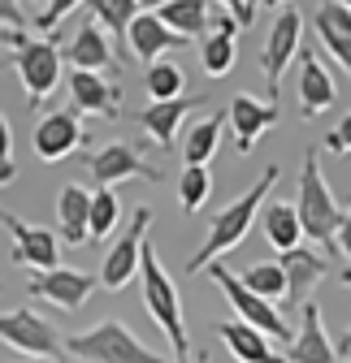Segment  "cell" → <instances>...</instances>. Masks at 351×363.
<instances>
[{
	"mask_svg": "<svg viewBox=\"0 0 351 363\" xmlns=\"http://www.w3.org/2000/svg\"><path fill=\"white\" fill-rule=\"evenodd\" d=\"M282 177V169L278 164H269L265 173H260L252 186L234 199V203H226L222 212L212 216V225H208V238L200 242V251L187 259V272H204L208 264H217L226 251H234L243 238H247V230H252V220L260 216V208H265V199H269V191H274V182Z\"/></svg>",
	"mask_w": 351,
	"mask_h": 363,
	"instance_id": "cell-1",
	"label": "cell"
},
{
	"mask_svg": "<svg viewBox=\"0 0 351 363\" xmlns=\"http://www.w3.org/2000/svg\"><path fill=\"white\" fill-rule=\"evenodd\" d=\"M139 286H144V311L165 333V342L178 354V363H187L191 359V337H187V320H183V294L173 286V277L165 272V264L156 259L152 242H144V251H139Z\"/></svg>",
	"mask_w": 351,
	"mask_h": 363,
	"instance_id": "cell-2",
	"label": "cell"
},
{
	"mask_svg": "<svg viewBox=\"0 0 351 363\" xmlns=\"http://www.w3.org/2000/svg\"><path fill=\"white\" fill-rule=\"evenodd\" d=\"M295 212H299L303 234H308L317 247L334 251V234H338V225H342V216H347V212L338 208V199L330 195L325 177H321L317 147L303 152V173H299V199H295Z\"/></svg>",
	"mask_w": 351,
	"mask_h": 363,
	"instance_id": "cell-3",
	"label": "cell"
},
{
	"mask_svg": "<svg viewBox=\"0 0 351 363\" xmlns=\"http://www.w3.org/2000/svg\"><path fill=\"white\" fill-rule=\"evenodd\" d=\"M65 350L82 363H169L156 350H148L122 320H113V315L100 320L96 329H87V333H74L65 342Z\"/></svg>",
	"mask_w": 351,
	"mask_h": 363,
	"instance_id": "cell-4",
	"label": "cell"
},
{
	"mask_svg": "<svg viewBox=\"0 0 351 363\" xmlns=\"http://www.w3.org/2000/svg\"><path fill=\"white\" fill-rule=\"evenodd\" d=\"M204 272H208V281H217V290L226 294V303L234 307V315H239V320H247L252 329H260V333H265V337H274V342H291V329H286V320H282V311H278L269 298L252 294V290L243 286V277H239V272H230L222 259H217V264H208Z\"/></svg>",
	"mask_w": 351,
	"mask_h": 363,
	"instance_id": "cell-5",
	"label": "cell"
},
{
	"mask_svg": "<svg viewBox=\"0 0 351 363\" xmlns=\"http://www.w3.org/2000/svg\"><path fill=\"white\" fill-rule=\"evenodd\" d=\"M61 65H65V57H61V48L53 39H22L18 43L14 69H18L22 86H26V104L31 108H39L61 86Z\"/></svg>",
	"mask_w": 351,
	"mask_h": 363,
	"instance_id": "cell-6",
	"label": "cell"
},
{
	"mask_svg": "<svg viewBox=\"0 0 351 363\" xmlns=\"http://www.w3.org/2000/svg\"><path fill=\"white\" fill-rule=\"evenodd\" d=\"M152 220H156V212L148 208V203H139L135 208V216H130V225H126V234L104 251V268H100V286L109 290V294H117V290H126L130 281L139 277V251H144V242H148V230H152Z\"/></svg>",
	"mask_w": 351,
	"mask_h": 363,
	"instance_id": "cell-7",
	"label": "cell"
},
{
	"mask_svg": "<svg viewBox=\"0 0 351 363\" xmlns=\"http://www.w3.org/2000/svg\"><path fill=\"white\" fill-rule=\"evenodd\" d=\"M0 342L22 350V354H35V359H53L61 354V337L53 329L48 315H39L31 307H14V311H0Z\"/></svg>",
	"mask_w": 351,
	"mask_h": 363,
	"instance_id": "cell-8",
	"label": "cell"
},
{
	"mask_svg": "<svg viewBox=\"0 0 351 363\" xmlns=\"http://www.w3.org/2000/svg\"><path fill=\"white\" fill-rule=\"evenodd\" d=\"M31 143H35V156L43 164H57L65 156H74L82 143H87V130H82V113L74 104L48 113V117H39L35 130H31Z\"/></svg>",
	"mask_w": 351,
	"mask_h": 363,
	"instance_id": "cell-9",
	"label": "cell"
},
{
	"mask_svg": "<svg viewBox=\"0 0 351 363\" xmlns=\"http://www.w3.org/2000/svg\"><path fill=\"white\" fill-rule=\"evenodd\" d=\"M299 43H303V18H299V9H286V5H282L278 18H274V26H269L265 52H260L269 100H278V91H282V69H286V61L299 52Z\"/></svg>",
	"mask_w": 351,
	"mask_h": 363,
	"instance_id": "cell-10",
	"label": "cell"
},
{
	"mask_svg": "<svg viewBox=\"0 0 351 363\" xmlns=\"http://www.w3.org/2000/svg\"><path fill=\"white\" fill-rule=\"evenodd\" d=\"M82 160H87V169H92V177L100 182V186H122V182H130V177H148V182L165 177L156 164H148L126 139H113L100 152H87Z\"/></svg>",
	"mask_w": 351,
	"mask_h": 363,
	"instance_id": "cell-11",
	"label": "cell"
},
{
	"mask_svg": "<svg viewBox=\"0 0 351 363\" xmlns=\"http://www.w3.org/2000/svg\"><path fill=\"white\" fill-rule=\"evenodd\" d=\"M96 281H100V277H92V272H78V268H61V264H57V268L31 272L26 290H31L35 298H43V303L61 307V311H78L87 298H92Z\"/></svg>",
	"mask_w": 351,
	"mask_h": 363,
	"instance_id": "cell-12",
	"label": "cell"
},
{
	"mask_svg": "<svg viewBox=\"0 0 351 363\" xmlns=\"http://www.w3.org/2000/svg\"><path fill=\"white\" fill-rule=\"evenodd\" d=\"M0 225L14 234V264L31 268V272H43V268H57L61 264V238L53 230H43V225H31L14 212L0 216Z\"/></svg>",
	"mask_w": 351,
	"mask_h": 363,
	"instance_id": "cell-13",
	"label": "cell"
},
{
	"mask_svg": "<svg viewBox=\"0 0 351 363\" xmlns=\"http://www.w3.org/2000/svg\"><path fill=\"white\" fill-rule=\"evenodd\" d=\"M282 108L278 100H256V96H234L230 108H226V121L234 125V152L239 156H252L256 143L265 139V134L278 125Z\"/></svg>",
	"mask_w": 351,
	"mask_h": 363,
	"instance_id": "cell-14",
	"label": "cell"
},
{
	"mask_svg": "<svg viewBox=\"0 0 351 363\" xmlns=\"http://www.w3.org/2000/svg\"><path fill=\"white\" fill-rule=\"evenodd\" d=\"M286 363H338L334 337L321 320V303H313V298H303V307H299V329L286 342Z\"/></svg>",
	"mask_w": 351,
	"mask_h": 363,
	"instance_id": "cell-15",
	"label": "cell"
},
{
	"mask_svg": "<svg viewBox=\"0 0 351 363\" xmlns=\"http://www.w3.org/2000/svg\"><path fill=\"white\" fill-rule=\"evenodd\" d=\"M70 104L92 117H122V86L100 78L96 69H70Z\"/></svg>",
	"mask_w": 351,
	"mask_h": 363,
	"instance_id": "cell-16",
	"label": "cell"
},
{
	"mask_svg": "<svg viewBox=\"0 0 351 363\" xmlns=\"http://www.w3.org/2000/svg\"><path fill=\"white\" fill-rule=\"evenodd\" d=\"M65 61H70V69H96V74H122L117 69V61H113V43H109V35H104V26L100 22H82L78 30H74V39H70V48L61 52Z\"/></svg>",
	"mask_w": 351,
	"mask_h": 363,
	"instance_id": "cell-17",
	"label": "cell"
},
{
	"mask_svg": "<svg viewBox=\"0 0 351 363\" xmlns=\"http://www.w3.org/2000/svg\"><path fill=\"white\" fill-rule=\"evenodd\" d=\"M239 22H234V13L230 18H212V26H208V35L195 43L200 48V65H204V74L208 78H226L230 69H234V61H239Z\"/></svg>",
	"mask_w": 351,
	"mask_h": 363,
	"instance_id": "cell-18",
	"label": "cell"
},
{
	"mask_svg": "<svg viewBox=\"0 0 351 363\" xmlns=\"http://www.w3.org/2000/svg\"><path fill=\"white\" fill-rule=\"evenodd\" d=\"M313 35H317L321 48L351 74V5L325 0V5L317 9V18H313Z\"/></svg>",
	"mask_w": 351,
	"mask_h": 363,
	"instance_id": "cell-19",
	"label": "cell"
},
{
	"mask_svg": "<svg viewBox=\"0 0 351 363\" xmlns=\"http://www.w3.org/2000/svg\"><path fill=\"white\" fill-rule=\"evenodd\" d=\"M282 277H286V303H303L321 277H330V259L317 251V247H295V251H282Z\"/></svg>",
	"mask_w": 351,
	"mask_h": 363,
	"instance_id": "cell-20",
	"label": "cell"
},
{
	"mask_svg": "<svg viewBox=\"0 0 351 363\" xmlns=\"http://www.w3.org/2000/svg\"><path fill=\"white\" fill-rule=\"evenodd\" d=\"M183 35H173L156 13H135V22H130V30H126V48L135 52L144 65H152V61H161L169 48H183Z\"/></svg>",
	"mask_w": 351,
	"mask_h": 363,
	"instance_id": "cell-21",
	"label": "cell"
},
{
	"mask_svg": "<svg viewBox=\"0 0 351 363\" xmlns=\"http://www.w3.org/2000/svg\"><path fill=\"white\" fill-rule=\"evenodd\" d=\"M338 100V86L317 52H299V117H317Z\"/></svg>",
	"mask_w": 351,
	"mask_h": 363,
	"instance_id": "cell-22",
	"label": "cell"
},
{
	"mask_svg": "<svg viewBox=\"0 0 351 363\" xmlns=\"http://www.w3.org/2000/svg\"><path fill=\"white\" fill-rule=\"evenodd\" d=\"M200 104H204V96L152 100V104L139 113V125H144V134H152L161 147H173V143H178V125H183V117H187L191 108H200Z\"/></svg>",
	"mask_w": 351,
	"mask_h": 363,
	"instance_id": "cell-23",
	"label": "cell"
},
{
	"mask_svg": "<svg viewBox=\"0 0 351 363\" xmlns=\"http://www.w3.org/2000/svg\"><path fill=\"white\" fill-rule=\"evenodd\" d=\"M217 333H222L226 350L234 354V363H286V354H274V337H265L260 329H252L247 320H222L217 325Z\"/></svg>",
	"mask_w": 351,
	"mask_h": 363,
	"instance_id": "cell-24",
	"label": "cell"
},
{
	"mask_svg": "<svg viewBox=\"0 0 351 363\" xmlns=\"http://www.w3.org/2000/svg\"><path fill=\"white\" fill-rule=\"evenodd\" d=\"M156 18L183 39H204L208 26H212V9L208 0H169V5L156 9Z\"/></svg>",
	"mask_w": 351,
	"mask_h": 363,
	"instance_id": "cell-25",
	"label": "cell"
},
{
	"mask_svg": "<svg viewBox=\"0 0 351 363\" xmlns=\"http://www.w3.org/2000/svg\"><path fill=\"white\" fill-rule=\"evenodd\" d=\"M87 216H92V191L82 186H65L57 195V230L65 242H87Z\"/></svg>",
	"mask_w": 351,
	"mask_h": 363,
	"instance_id": "cell-26",
	"label": "cell"
},
{
	"mask_svg": "<svg viewBox=\"0 0 351 363\" xmlns=\"http://www.w3.org/2000/svg\"><path fill=\"white\" fill-rule=\"evenodd\" d=\"M260 225H265V238H269L274 251H295L303 242V225H299L295 203L274 199L269 208H260Z\"/></svg>",
	"mask_w": 351,
	"mask_h": 363,
	"instance_id": "cell-27",
	"label": "cell"
},
{
	"mask_svg": "<svg viewBox=\"0 0 351 363\" xmlns=\"http://www.w3.org/2000/svg\"><path fill=\"white\" fill-rule=\"evenodd\" d=\"M222 125H226V113H212V117L195 121L183 139V160L187 164H208L217 156V143H222Z\"/></svg>",
	"mask_w": 351,
	"mask_h": 363,
	"instance_id": "cell-28",
	"label": "cell"
},
{
	"mask_svg": "<svg viewBox=\"0 0 351 363\" xmlns=\"http://www.w3.org/2000/svg\"><path fill=\"white\" fill-rule=\"evenodd\" d=\"M144 91H148V100H178L183 91H187V69L178 61H152L148 74H144Z\"/></svg>",
	"mask_w": 351,
	"mask_h": 363,
	"instance_id": "cell-29",
	"label": "cell"
},
{
	"mask_svg": "<svg viewBox=\"0 0 351 363\" xmlns=\"http://www.w3.org/2000/svg\"><path fill=\"white\" fill-rule=\"evenodd\" d=\"M117 216H122L117 191L113 186H96L92 191V216H87V242H104L117 230Z\"/></svg>",
	"mask_w": 351,
	"mask_h": 363,
	"instance_id": "cell-30",
	"label": "cell"
},
{
	"mask_svg": "<svg viewBox=\"0 0 351 363\" xmlns=\"http://www.w3.org/2000/svg\"><path fill=\"white\" fill-rule=\"evenodd\" d=\"M87 9H92V22H100L117 43H126V30L139 13L135 0H87Z\"/></svg>",
	"mask_w": 351,
	"mask_h": 363,
	"instance_id": "cell-31",
	"label": "cell"
},
{
	"mask_svg": "<svg viewBox=\"0 0 351 363\" xmlns=\"http://www.w3.org/2000/svg\"><path fill=\"white\" fill-rule=\"evenodd\" d=\"M208 195H212V173H208V164H187L178 173V203L187 212H200Z\"/></svg>",
	"mask_w": 351,
	"mask_h": 363,
	"instance_id": "cell-32",
	"label": "cell"
},
{
	"mask_svg": "<svg viewBox=\"0 0 351 363\" xmlns=\"http://www.w3.org/2000/svg\"><path fill=\"white\" fill-rule=\"evenodd\" d=\"M243 286L260 298H269V303H286V277H282V264H252L243 272Z\"/></svg>",
	"mask_w": 351,
	"mask_h": 363,
	"instance_id": "cell-33",
	"label": "cell"
},
{
	"mask_svg": "<svg viewBox=\"0 0 351 363\" xmlns=\"http://www.w3.org/2000/svg\"><path fill=\"white\" fill-rule=\"evenodd\" d=\"M78 5H87V0H48V5L39 9V18H35V30H57Z\"/></svg>",
	"mask_w": 351,
	"mask_h": 363,
	"instance_id": "cell-34",
	"label": "cell"
},
{
	"mask_svg": "<svg viewBox=\"0 0 351 363\" xmlns=\"http://www.w3.org/2000/svg\"><path fill=\"white\" fill-rule=\"evenodd\" d=\"M325 152H334V156H347L351 152V113L338 121V130L325 134Z\"/></svg>",
	"mask_w": 351,
	"mask_h": 363,
	"instance_id": "cell-35",
	"label": "cell"
},
{
	"mask_svg": "<svg viewBox=\"0 0 351 363\" xmlns=\"http://www.w3.org/2000/svg\"><path fill=\"white\" fill-rule=\"evenodd\" d=\"M0 26H9V30H26V13L18 9V0H0Z\"/></svg>",
	"mask_w": 351,
	"mask_h": 363,
	"instance_id": "cell-36",
	"label": "cell"
},
{
	"mask_svg": "<svg viewBox=\"0 0 351 363\" xmlns=\"http://www.w3.org/2000/svg\"><path fill=\"white\" fill-rule=\"evenodd\" d=\"M9 160H14V125L0 113V164H9Z\"/></svg>",
	"mask_w": 351,
	"mask_h": 363,
	"instance_id": "cell-37",
	"label": "cell"
},
{
	"mask_svg": "<svg viewBox=\"0 0 351 363\" xmlns=\"http://www.w3.org/2000/svg\"><path fill=\"white\" fill-rule=\"evenodd\" d=\"M334 251H338V255H347V264H351V212L342 216L338 234H334Z\"/></svg>",
	"mask_w": 351,
	"mask_h": 363,
	"instance_id": "cell-38",
	"label": "cell"
},
{
	"mask_svg": "<svg viewBox=\"0 0 351 363\" xmlns=\"http://www.w3.org/2000/svg\"><path fill=\"white\" fill-rule=\"evenodd\" d=\"M222 5L234 13V22H239V26H252V22H256V18L247 13V5H243V0H222Z\"/></svg>",
	"mask_w": 351,
	"mask_h": 363,
	"instance_id": "cell-39",
	"label": "cell"
},
{
	"mask_svg": "<svg viewBox=\"0 0 351 363\" xmlns=\"http://www.w3.org/2000/svg\"><path fill=\"white\" fill-rule=\"evenodd\" d=\"M334 350H338V359H342V363H351V325H347V333L334 342Z\"/></svg>",
	"mask_w": 351,
	"mask_h": 363,
	"instance_id": "cell-40",
	"label": "cell"
},
{
	"mask_svg": "<svg viewBox=\"0 0 351 363\" xmlns=\"http://www.w3.org/2000/svg\"><path fill=\"white\" fill-rule=\"evenodd\" d=\"M14 177H18V164H14V160H9V164H0V186H9Z\"/></svg>",
	"mask_w": 351,
	"mask_h": 363,
	"instance_id": "cell-41",
	"label": "cell"
},
{
	"mask_svg": "<svg viewBox=\"0 0 351 363\" xmlns=\"http://www.w3.org/2000/svg\"><path fill=\"white\" fill-rule=\"evenodd\" d=\"M26 35L22 30H9V26H0V43H22Z\"/></svg>",
	"mask_w": 351,
	"mask_h": 363,
	"instance_id": "cell-42",
	"label": "cell"
},
{
	"mask_svg": "<svg viewBox=\"0 0 351 363\" xmlns=\"http://www.w3.org/2000/svg\"><path fill=\"white\" fill-rule=\"evenodd\" d=\"M135 5H139V9H148V13H156L161 5H169V0H135Z\"/></svg>",
	"mask_w": 351,
	"mask_h": 363,
	"instance_id": "cell-43",
	"label": "cell"
},
{
	"mask_svg": "<svg viewBox=\"0 0 351 363\" xmlns=\"http://www.w3.org/2000/svg\"><path fill=\"white\" fill-rule=\"evenodd\" d=\"M342 286H347V290H351V264H347V268H342Z\"/></svg>",
	"mask_w": 351,
	"mask_h": 363,
	"instance_id": "cell-44",
	"label": "cell"
},
{
	"mask_svg": "<svg viewBox=\"0 0 351 363\" xmlns=\"http://www.w3.org/2000/svg\"><path fill=\"white\" fill-rule=\"evenodd\" d=\"M243 5H247V13H252V18H256V5H260V0H243Z\"/></svg>",
	"mask_w": 351,
	"mask_h": 363,
	"instance_id": "cell-45",
	"label": "cell"
},
{
	"mask_svg": "<svg viewBox=\"0 0 351 363\" xmlns=\"http://www.w3.org/2000/svg\"><path fill=\"white\" fill-rule=\"evenodd\" d=\"M265 5H278V9H282V5H291V0H265Z\"/></svg>",
	"mask_w": 351,
	"mask_h": 363,
	"instance_id": "cell-46",
	"label": "cell"
},
{
	"mask_svg": "<svg viewBox=\"0 0 351 363\" xmlns=\"http://www.w3.org/2000/svg\"><path fill=\"white\" fill-rule=\"evenodd\" d=\"M31 5H48V0H31Z\"/></svg>",
	"mask_w": 351,
	"mask_h": 363,
	"instance_id": "cell-47",
	"label": "cell"
},
{
	"mask_svg": "<svg viewBox=\"0 0 351 363\" xmlns=\"http://www.w3.org/2000/svg\"><path fill=\"white\" fill-rule=\"evenodd\" d=\"M31 363H48V359H31Z\"/></svg>",
	"mask_w": 351,
	"mask_h": 363,
	"instance_id": "cell-48",
	"label": "cell"
},
{
	"mask_svg": "<svg viewBox=\"0 0 351 363\" xmlns=\"http://www.w3.org/2000/svg\"><path fill=\"white\" fill-rule=\"evenodd\" d=\"M342 5H351V0H342Z\"/></svg>",
	"mask_w": 351,
	"mask_h": 363,
	"instance_id": "cell-49",
	"label": "cell"
},
{
	"mask_svg": "<svg viewBox=\"0 0 351 363\" xmlns=\"http://www.w3.org/2000/svg\"><path fill=\"white\" fill-rule=\"evenodd\" d=\"M0 216H5V212H0Z\"/></svg>",
	"mask_w": 351,
	"mask_h": 363,
	"instance_id": "cell-50",
	"label": "cell"
},
{
	"mask_svg": "<svg viewBox=\"0 0 351 363\" xmlns=\"http://www.w3.org/2000/svg\"><path fill=\"white\" fill-rule=\"evenodd\" d=\"M200 363H204V359H200Z\"/></svg>",
	"mask_w": 351,
	"mask_h": 363,
	"instance_id": "cell-51",
	"label": "cell"
}]
</instances>
